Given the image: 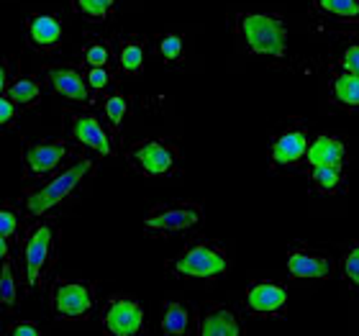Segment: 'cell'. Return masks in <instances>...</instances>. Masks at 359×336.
Masks as SVG:
<instances>
[{"label":"cell","mask_w":359,"mask_h":336,"mask_svg":"<svg viewBox=\"0 0 359 336\" xmlns=\"http://www.w3.org/2000/svg\"><path fill=\"white\" fill-rule=\"evenodd\" d=\"M6 336H44V329L31 318H18L6 329Z\"/></svg>","instance_id":"4dcf8cb0"},{"label":"cell","mask_w":359,"mask_h":336,"mask_svg":"<svg viewBox=\"0 0 359 336\" xmlns=\"http://www.w3.org/2000/svg\"><path fill=\"white\" fill-rule=\"evenodd\" d=\"M346 157V149L344 144L339 142L337 136H318L313 144H308V165L311 167H341Z\"/></svg>","instance_id":"d6986e66"},{"label":"cell","mask_w":359,"mask_h":336,"mask_svg":"<svg viewBox=\"0 0 359 336\" xmlns=\"http://www.w3.org/2000/svg\"><path fill=\"white\" fill-rule=\"evenodd\" d=\"M180 152L175 144L162 139H147L128 149V162L147 177H167L177 170Z\"/></svg>","instance_id":"52a82bcc"},{"label":"cell","mask_w":359,"mask_h":336,"mask_svg":"<svg viewBox=\"0 0 359 336\" xmlns=\"http://www.w3.org/2000/svg\"><path fill=\"white\" fill-rule=\"evenodd\" d=\"M321 11L337 15V18H359L357 0H318Z\"/></svg>","instance_id":"83f0119b"},{"label":"cell","mask_w":359,"mask_h":336,"mask_svg":"<svg viewBox=\"0 0 359 336\" xmlns=\"http://www.w3.org/2000/svg\"><path fill=\"white\" fill-rule=\"evenodd\" d=\"M344 277L352 288H359V247H352L344 257Z\"/></svg>","instance_id":"1f68e13d"},{"label":"cell","mask_w":359,"mask_h":336,"mask_svg":"<svg viewBox=\"0 0 359 336\" xmlns=\"http://www.w3.org/2000/svg\"><path fill=\"white\" fill-rule=\"evenodd\" d=\"M195 336H241L239 316L229 306H208L198 318Z\"/></svg>","instance_id":"9a60e30c"},{"label":"cell","mask_w":359,"mask_h":336,"mask_svg":"<svg viewBox=\"0 0 359 336\" xmlns=\"http://www.w3.org/2000/svg\"><path fill=\"white\" fill-rule=\"evenodd\" d=\"M95 170V162L90 157H83L72 162L65 170L54 172L49 177L36 180L34 185H26L21 190V203L18 208L29 221H39V218H49L52 210H57L60 206L75 195V190L83 185V180L90 172Z\"/></svg>","instance_id":"6da1fadb"},{"label":"cell","mask_w":359,"mask_h":336,"mask_svg":"<svg viewBox=\"0 0 359 336\" xmlns=\"http://www.w3.org/2000/svg\"><path fill=\"white\" fill-rule=\"evenodd\" d=\"M21 252L26 290L34 293L46 280L54 264V254H57V226H54L52 218H39V221H31L26 226L21 239Z\"/></svg>","instance_id":"7a4b0ae2"},{"label":"cell","mask_w":359,"mask_h":336,"mask_svg":"<svg viewBox=\"0 0 359 336\" xmlns=\"http://www.w3.org/2000/svg\"><path fill=\"white\" fill-rule=\"evenodd\" d=\"M201 218H203V210L195 203L159 206V208L149 210V216L144 218V229L149 234H177L198 226Z\"/></svg>","instance_id":"30bf717a"},{"label":"cell","mask_w":359,"mask_h":336,"mask_svg":"<svg viewBox=\"0 0 359 336\" xmlns=\"http://www.w3.org/2000/svg\"><path fill=\"white\" fill-rule=\"evenodd\" d=\"M103 113H105V119H108V123L118 131V128L123 126L126 116H128V98L121 95V93H111V95H105Z\"/></svg>","instance_id":"603a6c76"},{"label":"cell","mask_w":359,"mask_h":336,"mask_svg":"<svg viewBox=\"0 0 359 336\" xmlns=\"http://www.w3.org/2000/svg\"><path fill=\"white\" fill-rule=\"evenodd\" d=\"M116 0H72L77 15H83L88 21H105L113 13Z\"/></svg>","instance_id":"7402d4cb"},{"label":"cell","mask_w":359,"mask_h":336,"mask_svg":"<svg viewBox=\"0 0 359 336\" xmlns=\"http://www.w3.org/2000/svg\"><path fill=\"white\" fill-rule=\"evenodd\" d=\"M69 136L80 147L95 152L100 157H113V142L108 128L100 123L95 113H72L69 116Z\"/></svg>","instance_id":"8fae6325"},{"label":"cell","mask_w":359,"mask_h":336,"mask_svg":"<svg viewBox=\"0 0 359 336\" xmlns=\"http://www.w3.org/2000/svg\"><path fill=\"white\" fill-rule=\"evenodd\" d=\"M341 67L346 69V75L359 77V44H352L341 57Z\"/></svg>","instance_id":"836d02e7"},{"label":"cell","mask_w":359,"mask_h":336,"mask_svg":"<svg viewBox=\"0 0 359 336\" xmlns=\"http://www.w3.org/2000/svg\"><path fill=\"white\" fill-rule=\"evenodd\" d=\"M239 34L249 52L259 57H283L287 49V29L275 15L244 13L239 18Z\"/></svg>","instance_id":"277c9868"},{"label":"cell","mask_w":359,"mask_h":336,"mask_svg":"<svg viewBox=\"0 0 359 336\" xmlns=\"http://www.w3.org/2000/svg\"><path fill=\"white\" fill-rule=\"evenodd\" d=\"M308 154V136L300 128H287L277 136L272 147H269V157L272 165L277 167H292L298 165L300 159H306Z\"/></svg>","instance_id":"5bb4252c"},{"label":"cell","mask_w":359,"mask_h":336,"mask_svg":"<svg viewBox=\"0 0 359 336\" xmlns=\"http://www.w3.org/2000/svg\"><path fill=\"white\" fill-rule=\"evenodd\" d=\"M6 260H11V239L0 236V264H3Z\"/></svg>","instance_id":"d590c367"},{"label":"cell","mask_w":359,"mask_h":336,"mask_svg":"<svg viewBox=\"0 0 359 336\" xmlns=\"http://www.w3.org/2000/svg\"><path fill=\"white\" fill-rule=\"evenodd\" d=\"M18 108H15V103L11 100L8 95H0V131L8 126H13L15 119H18Z\"/></svg>","instance_id":"d6a6232c"},{"label":"cell","mask_w":359,"mask_h":336,"mask_svg":"<svg viewBox=\"0 0 359 336\" xmlns=\"http://www.w3.org/2000/svg\"><path fill=\"white\" fill-rule=\"evenodd\" d=\"M100 323L108 336H142L147 326L144 306L131 295H113L100 311Z\"/></svg>","instance_id":"8992f818"},{"label":"cell","mask_w":359,"mask_h":336,"mask_svg":"<svg viewBox=\"0 0 359 336\" xmlns=\"http://www.w3.org/2000/svg\"><path fill=\"white\" fill-rule=\"evenodd\" d=\"M111 46L105 44V41H100V39H90L88 44L83 46V62L85 67H108L111 65Z\"/></svg>","instance_id":"cb8c5ba5"},{"label":"cell","mask_w":359,"mask_h":336,"mask_svg":"<svg viewBox=\"0 0 359 336\" xmlns=\"http://www.w3.org/2000/svg\"><path fill=\"white\" fill-rule=\"evenodd\" d=\"M157 52L165 62H177L185 54V39L180 36V34H165V36L159 39Z\"/></svg>","instance_id":"4316f807"},{"label":"cell","mask_w":359,"mask_h":336,"mask_svg":"<svg viewBox=\"0 0 359 336\" xmlns=\"http://www.w3.org/2000/svg\"><path fill=\"white\" fill-rule=\"evenodd\" d=\"M334 95H337L339 103L352 105V108H359V77L354 75H339L334 80Z\"/></svg>","instance_id":"d4e9b609"},{"label":"cell","mask_w":359,"mask_h":336,"mask_svg":"<svg viewBox=\"0 0 359 336\" xmlns=\"http://www.w3.org/2000/svg\"><path fill=\"white\" fill-rule=\"evenodd\" d=\"M26 39L36 52H54L65 39L62 18L49 11H34L26 15Z\"/></svg>","instance_id":"7c38bea8"},{"label":"cell","mask_w":359,"mask_h":336,"mask_svg":"<svg viewBox=\"0 0 359 336\" xmlns=\"http://www.w3.org/2000/svg\"><path fill=\"white\" fill-rule=\"evenodd\" d=\"M11 80H13V65L8 57H0V95H6Z\"/></svg>","instance_id":"e575fe53"},{"label":"cell","mask_w":359,"mask_h":336,"mask_svg":"<svg viewBox=\"0 0 359 336\" xmlns=\"http://www.w3.org/2000/svg\"><path fill=\"white\" fill-rule=\"evenodd\" d=\"M313 180L316 185L331 193V190H337L339 182H341V167H313Z\"/></svg>","instance_id":"f1b7e54d"},{"label":"cell","mask_w":359,"mask_h":336,"mask_svg":"<svg viewBox=\"0 0 359 336\" xmlns=\"http://www.w3.org/2000/svg\"><path fill=\"white\" fill-rule=\"evenodd\" d=\"M229 269V254L218 244L198 241L175 257L170 272L177 277H198V280H216Z\"/></svg>","instance_id":"5b68a950"},{"label":"cell","mask_w":359,"mask_h":336,"mask_svg":"<svg viewBox=\"0 0 359 336\" xmlns=\"http://www.w3.org/2000/svg\"><path fill=\"white\" fill-rule=\"evenodd\" d=\"M193 311L182 300H167L162 306V318H159V329L162 336H193Z\"/></svg>","instance_id":"e0dca14e"},{"label":"cell","mask_w":359,"mask_h":336,"mask_svg":"<svg viewBox=\"0 0 359 336\" xmlns=\"http://www.w3.org/2000/svg\"><path fill=\"white\" fill-rule=\"evenodd\" d=\"M95 306V288L88 280L54 277L49 285V308L57 321H88Z\"/></svg>","instance_id":"3957f363"},{"label":"cell","mask_w":359,"mask_h":336,"mask_svg":"<svg viewBox=\"0 0 359 336\" xmlns=\"http://www.w3.org/2000/svg\"><path fill=\"white\" fill-rule=\"evenodd\" d=\"M144 60H147V44H144L142 39H134V36L121 39L118 67L123 75H136V72H142Z\"/></svg>","instance_id":"ffe728a7"},{"label":"cell","mask_w":359,"mask_h":336,"mask_svg":"<svg viewBox=\"0 0 359 336\" xmlns=\"http://www.w3.org/2000/svg\"><path fill=\"white\" fill-rule=\"evenodd\" d=\"M44 80L54 95H60L67 103L88 105L93 100L85 72L77 65H44Z\"/></svg>","instance_id":"9c48e42d"},{"label":"cell","mask_w":359,"mask_h":336,"mask_svg":"<svg viewBox=\"0 0 359 336\" xmlns=\"http://www.w3.org/2000/svg\"><path fill=\"white\" fill-rule=\"evenodd\" d=\"M18 300H21V293H18V277H15V264L11 257L0 264V308L15 311Z\"/></svg>","instance_id":"44dd1931"},{"label":"cell","mask_w":359,"mask_h":336,"mask_svg":"<svg viewBox=\"0 0 359 336\" xmlns=\"http://www.w3.org/2000/svg\"><path fill=\"white\" fill-rule=\"evenodd\" d=\"M6 95L11 98L15 103L18 111H29L34 105L41 100L44 95V83H41V77L36 75H13L11 85H8Z\"/></svg>","instance_id":"ac0fdd59"},{"label":"cell","mask_w":359,"mask_h":336,"mask_svg":"<svg viewBox=\"0 0 359 336\" xmlns=\"http://www.w3.org/2000/svg\"><path fill=\"white\" fill-rule=\"evenodd\" d=\"M287 272L300 280H326L331 275V264L323 254L308 249H292L287 254Z\"/></svg>","instance_id":"2e32d148"},{"label":"cell","mask_w":359,"mask_h":336,"mask_svg":"<svg viewBox=\"0 0 359 336\" xmlns=\"http://www.w3.org/2000/svg\"><path fill=\"white\" fill-rule=\"evenodd\" d=\"M21 208L13 206V203H0V236L6 239H13L21 234Z\"/></svg>","instance_id":"484cf974"},{"label":"cell","mask_w":359,"mask_h":336,"mask_svg":"<svg viewBox=\"0 0 359 336\" xmlns=\"http://www.w3.org/2000/svg\"><path fill=\"white\" fill-rule=\"evenodd\" d=\"M85 80H88L90 93H105L111 88V69L108 67H90L85 69Z\"/></svg>","instance_id":"f546056e"},{"label":"cell","mask_w":359,"mask_h":336,"mask_svg":"<svg viewBox=\"0 0 359 336\" xmlns=\"http://www.w3.org/2000/svg\"><path fill=\"white\" fill-rule=\"evenodd\" d=\"M287 306V290L277 283H252L247 288V308L252 314L275 316Z\"/></svg>","instance_id":"4fadbf2b"},{"label":"cell","mask_w":359,"mask_h":336,"mask_svg":"<svg viewBox=\"0 0 359 336\" xmlns=\"http://www.w3.org/2000/svg\"><path fill=\"white\" fill-rule=\"evenodd\" d=\"M69 157L67 139H41V142H29L23 152V162L31 180H44L54 172H60L62 162Z\"/></svg>","instance_id":"ba28073f"}]
</instances>
